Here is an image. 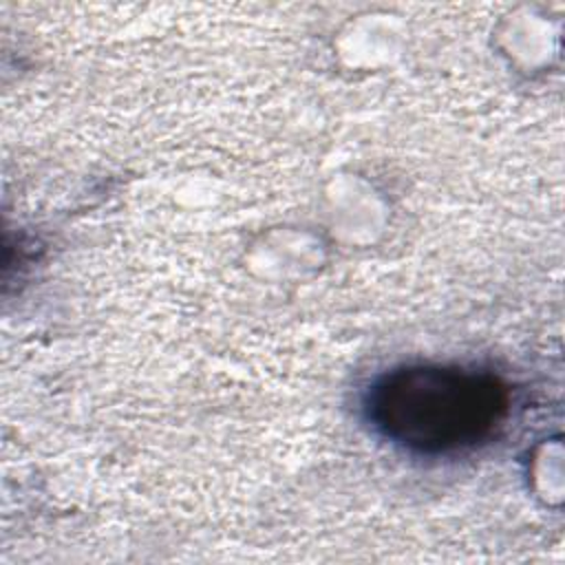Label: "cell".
I'll use <instances>...</instances> for the list:
<instances>
[{"mask_svg":"<svg viewBox=\"0 0 565 565\" xmlns=\"http://www.w3.org/2000/svg\"><path fill=\"white\" fill-rule=\"evenodd\" d=\"M510 388L490 371L404 364L373 380L364 417L388 444L419 457L472 450L503 426Z\"/></svg>","mask_w":565,"mask_h":565,"instance_id":"1","label":"cell"}]
</instances>
